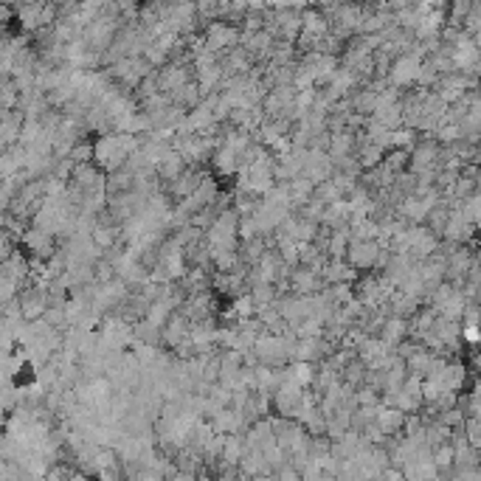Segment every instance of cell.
Wrapping results in <instances>:
<instances>
[{
	"label": "cell",
	"mask_w": 481,
	"mask_h": 481,
	"mask_svg": "<svg viewBox=\"0 0 481 481\" xmlns=\"http://www.w3.org/2000/svg\"><path fill=\"white\" fill-rule=\"evenodd\" d=\"M380 251H377V243L374 239H352L349 243V251H346V262L360 273V271H369L374 268L380 259Z\"/></svg>",
	"instance_id": "6da1fadb"
}]
</instances>
